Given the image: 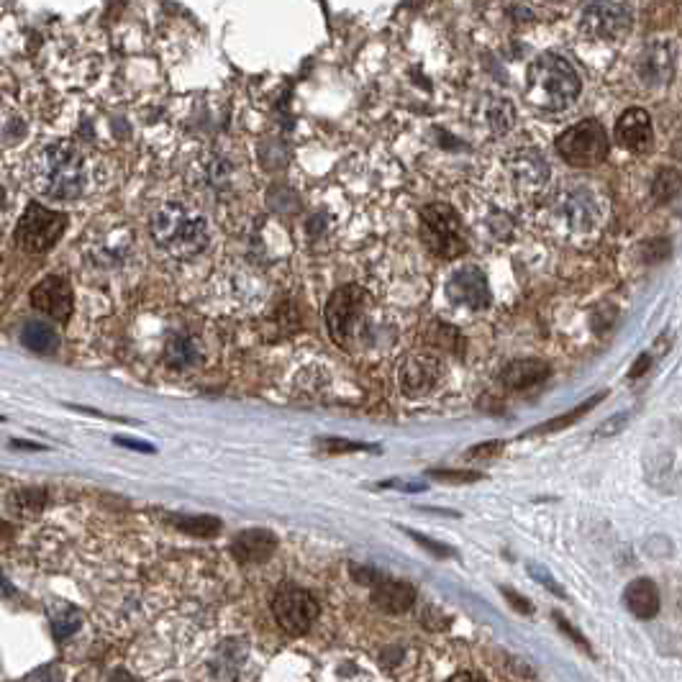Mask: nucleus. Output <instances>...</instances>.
I'll return each instance as SVG.
<instances>
[{
	"label": "nucleus",
	"instance_id": "1",
	"mask_svg": "<svg viewBox=\"0 0 682 682\" xmlns=\"http://www.w3.org/2000/svg\"><path fill=\"white\" fill-rule=\"evenodd\" d=\"M31 183L54 200H72L85 190V162L75 144L54 142L31 157Z\"/></svg>",
	"mask_w": 682,
	"mask_h": 682
},
{
	"label": "nucleus",
	"instance_id": "2",
	"mask_svg": "<svg viewBox=\"0 0 682 682\" xmlns=\"http://www.w3.org/2000/svg\"><path fill=\"white\" fill-rule=\"evenodd\" d=\"M583 80L562 54H539L526 72V100L541 111H565L580 95Z\"/></svg>",
	"mask_w": 682,
	"mask_h": 682
},
{
	"label": "nucleus",
	"instance_id": "3",
	"mask_svg": "<svg viewBox=\"0 0 682 682\" xmlns=\"http://www.w3.org/2000/svg\"><path fill=\"white\" fill-rule=\"evenodd\" d=\"M154 242L159 249L177 259H188L200 254L211 242L208 221L185 203H165L159 206L149 224Z\"/></svg>",
	"mask_w": 682,
	"mask_h": 682
},
{
	"label": "nucleus",
	"instance_id": "4",
	"mask_svg": "<svg viewBox=\"0 0 682 682\" xmlns=\"http://www.w3.org/2000/svg\"><path fill=\"white\" fill-rule=\"evenodd\" d=\"M365 290L359 285H344L331 293L326 303V326L331 339L344 349L357 347V331L365 329Z\"/></svg>",
	"mask_w": 682,
	"mask_h": 682
},
{
	"label": "nucleus",
	"instance_id": "5",
	"mask_svg": "<svg viewBox=\"0 0 682 682\" xmlns=\"http://www.w3.org/2000/svg\"><path fill=\"white\" fill-rule=\"evenodd\" d=\"M421 236L426 247L441 259H454L467 249L462 221L449 203H429L421 208Z\"/></svg>",
	"mask_w": 682,
	"mask_h": 682
},
{
	"label": "nucleus",
	"instance_id": "6",
	"mask_svg": "<svg viewBox=\"0 0 682 682\" xmlns=\"http://www.w3.org/2000/svg\"><path fill=\"white\" fill-rule=\"evenodd\" d=\"M608 134L600 121L588 118L580 124L570 126L557 136V152L572 167H595L608 157Z\"/></svg>",
	"mask_w": 682,
	"mask_h": 682
},
{
	"label": "nucleus",
	"instance_id": "7",
	"mask_svg": "<svg viewBox=\"0 0 682 682\" xmlns=\"http://www.w3.org/2000/svg\"><path fill=\"white\" fill-rule=\"evenodd\" d=\"M67 213L52 211L42 203H31L16 226V242L26 252H47L67 229Z\"/></svg>",
	"mask_w": 682,
	"mask_h": 682
},
{
	"label": "nucleus",
	"instance_id": "8",
	"mask_svg": "<svg viewBox=\"0 0 682 682\" xmlns=\"http://www.w3.org/2000/svg\"><path fill=\"white\" fill-rule=\"evenodd\" d=\"M272 613L288 634H306L318 616V603L308 590L298 585H283L272 600Z\"/></svg>",
	"mask_w": 682,
	"mask_h": 682
},
{
	"label": "nucleus",
	"instance_id": "9",
	"mask_svg": "<svg viewBox=\"0 0 682 682\" xmlns=\"http://www.w3.org/2000/svg\"><path fill=\"white\" fill-rule=\"evenodd\" d=\"M634 26V11L626 3H590L583 13V29L595 39L618 42Z\"/></svg>",
	"mask_w": 682,
	"mask_h": 682
},
{
	"label": "nucleus",
	"instance_id": "10",
	"mask_svg": "<svg viewBox=\"0 0 682 682\" xmlns=\"http://www.w3.org/2000/svg\"><path fill=\"white\" fill-rule=\"evenodd\" d=\"M31 306L42 311L44 316L65 324L72 316V288L62 275H47L42 283H36L31 290Z\"/></svg>",
	"mask_w": 682,
	"mask_h": 682
},
{
	"label": "nucleus",
	"instance_id": "11",
	"mask_svg": "<svg viewBox=\"0 0 682 682\" xmlns=\"http://www.w3.org/2000/svg\"><path fill=\"white\" fill-rule=\"evenodd\" d=\"M447 298L452 300L454 306H467V308H488L490 306V288L488 277L477 267L467 265L462 270L454 272L447 283Z\"/></svg>",
	"mask_w": 682,
	"mask_h": 682
},
{
	"label": "nucleus",
	"instance_id": "12",
	"mask_svg": "<svg viewBox=\"0 0 682 682\" xmlns=\"http://www.w3.org/2000/svg\"><path fill=\"white\" fill-rule=\"evenodd\" d=\"M606 213V200L600 198L595 190L590 188H575L567 193L565 198V218L572 231L588 234V231L598 229Z\"/></svg>",
	"mask_w": 682,
	"mask_h": 682
},
{
	"label": "nucleus",
	"instance_id": "13",
	"mask_svg": "<svg viewBox=\"0 0 682 682\" xmlns=\"http://www.w3.org/2000/svg\"><path fill=\"white\" fill-rule=\"evenodd\" d=\"M616 142L634 154H644L654 147L652 118L644 108H629L616 121Z\"/></svg>",
	"mask_w": 682,
	"mask_h": 682
},
{
	"label": "nucleus",
	"instance_id": "14",
	"mask_svg": "<svg viewBox=\"0 0 682 682\" xmlns=\"http://www.w3.org/2000/svg\"><path fill=\"white\" fill-rule=\"evenodd\" d=\"M439 383V362L431 357H418L406 359V365L400 370V385H403V393L418 398V395H426L434 390V385Z\"/></svg>",
	"mask_w": 682,
	"mask_h": 682
},
{
	"label": "nucleus",
	"instance_id": "15",
	"mask_svg": "<svg viewBox=\"0 0 682 682\" xmlns=\"http://www.w3.org/2000/svg\"><path fill=\"white\" fill-rule=\"evenodd\" d=\"M277 539L272 531L267 529H247L242 534H236L231 541V554L239 562L249 565V562H267L275 554Z\"/></svg>",
	"mask_w": 682,
	"mask_h": 682
},
{
	"label": "nucleus",
	"instance_id": "16",
	"mask_svg": "<svg viewBox=\"0 0 682 682\" xmlns=\"http://www.w3.org/2000/svg\"><path fill=\"white\" fill-rule=\"evenodd\" d=\"M416 603V590L413 585L400 583V580H377L372 585V606L385 613H406Z\"/></svg>",
	"mask_w": 682,
	"mask_h": 682
},
{
	"label": "nucleus",
	"instance_id": "17",
	"mask_svg": "<svg viewBox=\"0 0 682 682\" xmlns=\"http://www.w3.org/2000/svg\"><path fill=\"white\" fill-rule=\"evenodd\" d=\"M511 170L516 183L524 190H539L547 185L549 167L544 154L534 152V149H521L511 157Z\"/></svg>",
	"mask_w": 682,
	"mask_h": 682
},
{
	"label": "nucleus",
	"instance_id": "18",
	"mask_svg": "<svg viewBox=\"0 0 682 682\" xmlns=\"http://www.w3.org/2000/svg\"><path fill=\"white\" fill-rule=\"evenodd\" d=\"M549 377V367L539 359H521V362H513L503 370L500 375V383L506 385L508 390H529L541 385Z\"/></svg>",
	"mask_w": 682,
	"mask_h": 682
},
{
	"label": "nucleus",
	"instance_id": "19",
	"mask_svg": "<svg viewBox=\"0 0 682 682\" xmlns=\"http://www.w3.org/2000/svg\"><path fill=\"white\" fill-rule=\"evenodd\" d=\"M624 600H626V608H629L636 618H641V621L654 618L659 611V590L652 580H647V577L634 580V583L626 588Z\"/></svg>",
	"mask_w": 682,
	"mask_h": 682
},
{
	"label": "nucleus",
	"instance_id": "20",
	"mask_svg": "<svg viewBox=\"0 0 682 682\" xmlns=\"http://www.w3.org/2000/svg\"><path fill=\"white\" fill-rule=\"evenodd\" d=\"M672 67H675V62H672V54L665 44H654L641 54V75L647 77L649 83H667L672 77Z\"/></svg>",
	"mask_w": 682,
	"mask_h": 682
},
{
	"label": "nucleus",
	"instance_id": "21",
	"mask_svg": "<svg viewBox=\"0 0 682 682\" xmlns=\"http://www.w3.org/2000/svg\"><path fill=\"white\" fill-rule=\"evenodd\" d=\"M165 359L167 365H172L175 370H190V367L200 365L198 341L188 334L170 336V341H167L165 347Z\"/></svg>",
	"mask_w": 682,
	"mask_h": 682
},
{
	"label": "nucleus",
	"instance_id": "22",
	"mask_svg": "<svg viewBox=\"0 0 682 682\" xmlns=\"http://www.w3.org/2000/svg\"><path fill=\"white\" fill-rule=\"evenodd\" d=\"M21 341L26 344V349L36 354H54L59 349V334L42 321H29L21 331Z\"/></svg>",
	"mask_w": 682,
	"mask_h": 682
},
{
	"label": "nucleus",
	"instance_id": "23",
	"mask_svg": "<svg viewBox=\"0 0 682 682\" xmlns=\"http://www.w3.org/2000/svg\"><path fill=\"white\" fill-rule=\"evenodd\" d=\"M49 621H52V631L59 641L70 639L72 634H77V629L83 626V616L70 603H59L52 613H49Z\"/></svg>",
	"mask_w": 682,
	"mask_h": 682
},
{
	"label": "nucleus",
	"instance_id": "24",
	"mask_svg": "<svg viewBox=\"0 0 682 682\" xmlns=\"http://www.w3.org/2000/svg\"><path fill=\"white\" fill-rule=\"evenodd\" d=\"M172 526L183 531V534L200 536V539H211L221 531V521L213 516H172Z\"/></svg>",
	"mask_w": 682,
	"mask_h": 682
},
{
	"label": "nucleus",
	"instance_id": "25",
	"mask_svg": "<svg viewBox=\"0 0 682 682\" xmlns=\"http://www.w3.org/2000/svg\"><path fill=\"white\" fill-rule=\"evenodd\" d=\"M606 398V393H598V395H593L590 400H585L583 406H577V408H572L570 413H565V416H557V418H552V421H547V424H541V426H536L534 431H531L529 436H534V434H552V431H559V429H567V426H572L577 421V418H583L585 413L590 411L593 406H598L600 400Z\"/></svg>",
	"mask_w": 682,
	"mask_h": 682
},
{
	"label": "nucleus",
	"instance_id": "26",
	"mask_svg": "<svg viewBox=\"0 0 682 682\" xmlns=\"http://www.w3.org/2000/svg\"><path fill=\"white\" fill-rule=\"evenodd\" d=\"M44 500H47V493L39 488H24L16 490L8 500L11 511H16L18 516H36V513L44 508Z\"/></svg>",
	"mask_w": 682,
	"mask_h": 682
},
{
	"label": "nucleus",
	"instance_id": "27",
	"mask_svg": "<svg viewBox=\"0 0 682 682\" xmlns=\"http://www.w3.org/2000/svg\"><path fill=\"white\" fill-rule=\"evenodd\" d=\"M654 198L662 200V203H667V200L675 198L677 193H680V172L677 170H659L657 177H654Z\"/></svg>",
	"mask_w": 682,
	"mask_h": 682
},
{
	"label": "nucleus",
	"instance_id": "28",
	"mask_svg": "<svg viewBox=\"0 0 682 682\" xmlns=\"http://www.w3.org/2000/svg\"><path fill=\"white\" fill-rule=\"evenodd\" d=\"M318 447L324 449V452H331V454L362 452V449H367V452H375V447H365V444H357V441H347V439H318Z\"/></svg>",
	"mask_w": 682,
	"mask_h": 682
},
{
	"label": "nucleus",
	"instance_id": "29",
	"mask_svg": "<svg viewBox=\"0 0 682 682\" xmlns=\"http://www.w3.org/2000/svg\"><path fill=\"white\" fill-rule=\"evenodd\" d=\"M511 121H513V108H511V103L508 100H500V103H495V108H493V113H490V124L495 126V131H503L511 126Z\"/></svg>",
	"mask_w": 682,
	"mask_h": 682
},
{
	"label": "nucleus",
	"instance_id": "30",
	"mask_svg": "<svg viewBox=\"0 0 682 682\" xmlns=\"http://www.w3.org/2000/svg\"><path fill=\"white\" fill-rule=\"evenodd\" d=\"M431 477L436 480H444V483H477L480 480V472H465V470H431Z\"/></svg>",
	"mask_w": 682,
	"mask_h": 682
},
{
	"label": "nucleus",
	"instance_id": "31",
	"mask_svg": "<svg viewBox=\"0 0 682 682\" xmlns=\"http://www.w3.org/2000/svg\"><path fill=\"white\" fill-rule=\"evenodd\" d=\"M503 452V441H485V444H477L470 452L465 454L467 459H485V457H498Z\"/></svg>",
	"mask_w": 682,
	"mask_h": 682
},
{
	"label": "nucleus",
	"instance_id": "32",
	"mask_svg": "<svg viewBox=\"0 0 682 682\" xmlns=\"http://www.w3.org/2000/svg\"><path fill=\"white\" fill-rule=\"evenodd\" d=\"M26 682H62V670L57 665L39 667V670L26 677Z\"/></svg>",
	"mask_w": 682,
	"mask_h": 682
},
{
	"label": "nucleus",
	"instance_id": "33",
	"mask_svg": "<svg viewBox=\"0 0 682 682\" xmlns=\"http://www.w3.org/2000/svg\"><path fill=\"white\" fill-rule=\"evenodd\" d=\"M408 534L413 536V539L418 541V544H424L426 549H431V552L436 554V557H449L452 554V549L449 547H444V544H436V541H431V539H426V536H421V534H416V531H408Z\"/></svg>",
	"mask_w": 682,
	"mask_h": 682
},
{
	"label": "nucleus",
	"instance_id": "34",
	"mask_svg": "<svg viewBox=\"0 0 682 682\" xmlns=\"http://www.w3.org/2000/svg\"><path fill=\"white\" fill-rule=\"evenodd\" d=\"M116 444H121V447H129V449H134V452H147V454H152L154 452V447L152 444H147V441H136V439H126V436H116Z\"/></svg>",
	"mask_w": 682,
	"mask_h": 682
},
{
	"label": "nucleus",
	"instance_id": "35",
	"mask_svg": "<svg viewBox=\"0 0 682 682\" xmlns=\"http://www.w3.org/2000/svg\"><path fill=\"white\" fill-rule=\"evenodd\" d=\"M352 572H354V580H359V583H365V585H375L377 580H383L380 572L365 570V567H352Z\"/></svg>",
	"mask_w": 682,
	"mask_h": 682
},
{
	"label": "nucleus",
	"instance_id": "36",
	"mask_svg": "<svg viewBox=\"0 0 682 682\" xmlns=\"http://www.w3.org/2000/svg\"><path fill=\"white\" fill-rule=\"evenodd\" d=\"M554 618H557V624H559V626H562V629H565V631H567V634H570V636H572V641H575V644H580V647H588V644H585V636H583V634H577V631H575V629H572V626H570V624H567L565 618H562V616H554Z\"/></svg>",
	"mask_w": 682,
	"mask_h": 682
},
{
	"label": "nucleus",
	"instance_id": "37",
	"mask_svg": "<svg viewBox=\"0 0 682 682\" xmlns=\"http://www.w3.org/2000/svg\"><path fill=\"white\" fill-rule=\"evenodd\" d=\"M503 593H506V598L511 600V603H513V608H518V611H524V613H531V606H529V603H526L524 598H518V595L513 593V590L503 588Z\"/></svg>",
	"mask_w": 682,
	"mask_h": 682
},
{
	"label": "nucleus",
	"instance_id": "38",
	"mask_svg": "<svg viewBox=\"0 0 682 682\" xmlns=\"http://www.w3.org/2000/svg\"><path fill=\"white\" fill-rule=\"evenodd\" d=\"M447 682H485L480 675H472V672H459V675H454L452 680Z\"/></svg>",
	"mask_w": 682,
	"mask_h": 682
},
{
	"label": "nucleus",
	"instance_id": "39",
	"mask_svg": "<svg viewBox=\"0 0 682 682\" xmlns=\"http://www.w3.org/2000/svg\"><path fill=\"white\" fill-rule=\"evenodd\" d=\"M647 370H649V357H639L636 359L634 370H631V377H639L641 372H647Z\"/></svg>",
	"mask_w": 682,
	"mask_h": 682
},
{
	"label": "nucleus",
	"instance_id": "40",
	"mask_svg": "<svg viewBox=\"0 0 682 682\" xmlns=\"http://www.w3.org/2000/svg\"><path fill=\"white\" fill-rule=\"evenodd\" d=\"M108 682H134V677H131L129 672H124V670H116Z\"/></svg>",
	"mask_w": 682,
	"mask_h": 682
},
{
	"label": "nucleus",
	"instance_id": "41",
	"mask_svg": "<svg viewBox=\"0 0 682 682\" xmlns=\"http://www.w3.org/2000/svg\"><path fill=\"white\" fill-rule=\"evenodd\" d=\"M13 447H16V449H29V452H36V449H44V447H39V444H29V441H13Z\"/></svg>",
	"mask_w": 682,
	"mask_h": 682
},
{
	"label": "nucleus",
	"instance_id": "42",
	"mask_svg": "<svg viewBox=\"0 0 682 682\" xmlns=\"http://www.w3.org/2000/svg\"><path fill=\"white\" fill-rule=\"evenodd\" d=\"M6 536H11V526L0 521V539H6Z\"/></svg>",
	"mask_w": 682,
	"mask_h": 682
},
{
	"label": "nucleus",
	"instance_id": "43",
	"mask_svg": "<svg viewBox=\"0 0 682 682\" xmlns=\"http://www.w3.org/2000/svg\"><path fill=\"white\" fill-rule=\"evenodd\" d=\"M0 208H6V190L0 185Z\"/></svg>",
	"mask_w": 682,
	"mask_h": 682
}]
</instances>
